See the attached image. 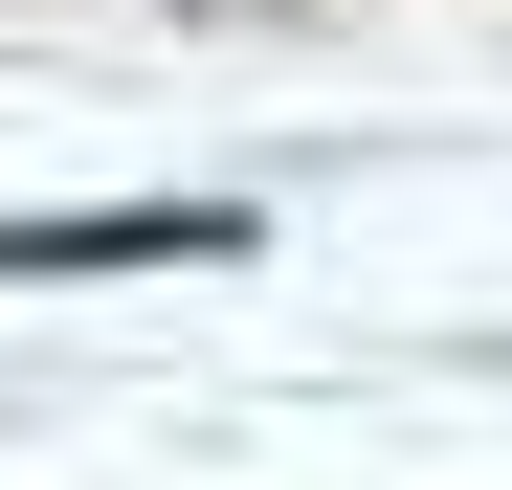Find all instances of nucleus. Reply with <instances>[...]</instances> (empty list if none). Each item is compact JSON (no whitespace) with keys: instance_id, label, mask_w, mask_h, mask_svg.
I'll return each mask as SVG.
<instances>
[{"instance_id":"nucleus-1","label":"nucleus","mask_w":512,"mask_h":490,"mask_svg":"<svg viewBox=\"0 0 512 490\" xmlns=\"http://www.w3.org/2000/svg\"><path fill=\"white\" fill-rule=\"evenodd\" d=\"M223 201H90V223H0V268H223Z\"/></svg>"}]
</instances>
